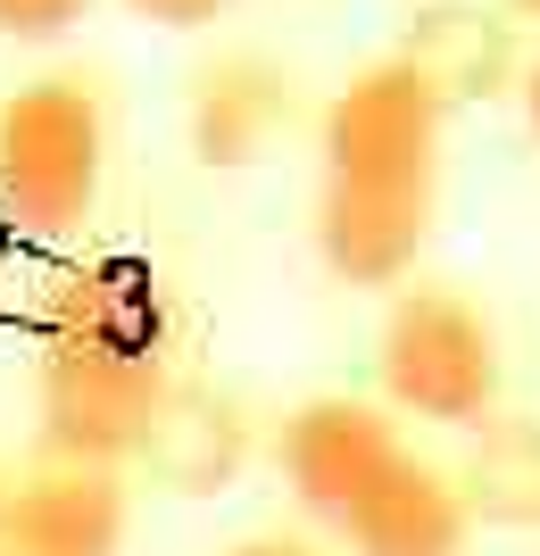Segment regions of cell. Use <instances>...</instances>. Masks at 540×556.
Returning <instances> with one entry per match:
<instances>
[{"label":"cell","instance_id":"cell-4","mask_svg":"<svg viewBox=\"0 0 540 556\" xmlns=\"http://www.w3.org/2000/svg\"><path fill=\"white\" fill-rule=\"evenodd\" d=\"M159 357L141 349H100V341H50L42 374H34V399H42V448L50 465H92V473H117L125 457H141L150 424L166 407Z\"/></svg>","mask_w":540,"mask_h":556},{"label":"cell","instance_id":"cell-8","mask_svg":"<svg viewBox=\"0 0 540 556\" xmlns=\"http://www.w3.org/2000/svg\"><path fill=\"white\" fill-rule=\"evenodd\" d=\"M282 125H291V75H282L275 59L234 50V59L200 67V84H191V150H200V166L266 159V141H275Z\"/></svg>","mask_w":540,"mask_h":556},{"label":"cell","instance_id":"cell-16","mask_svg":"<svg viewBox=\"0 0 540 556\" xmlns=\"http://www.w3.org/2000/svg\"><path fill=\"white\" fill-rule=\"evenodd\" d=\"M524 125H532V141H540V67L524 75Z\"/></svg>","mask_w":540,"mask_h":556},{"label":"cell","instance_id":"cell-12","mask_svg":"<svg viewBox=\"0 0 540 556\" xmlns=\"http://www.w3.org/2000/svg\"><path fill=\"white\" fill-rule=\"evenodd\" d=\"M400 59H416V67L441 84V100H457V92H499V75H507V34H499V25H482L474 9H432Z\"/></svg>","mask_w":540,"mask_h":556},{"label":"cell","instance_id":"cell-13","mask_svg":"<svg viewBox=\"0 0 540 556\" xmlns=\"http://www.w3.org/2000/svg\"><path fill=\"white\" fill-rule=\"evenodd\" d=\"M92 0H0V42H59Z\"/></svg>","mask_w":540,"mask_h":556},{"label":"cell","instance_id":"cell-14","mask_svg":"<svg viewBox=\"0 0 540 556\" xmlns=\"http://www.w3.org/2000/svg\"><path fill=\"white\" fill-rule=\"evenodd\" d=\"M141 25H166V34H191V25H216L234 0H125Z\"/></svg>","mask_w":540,"mask_h":556},{"label":"cell","instance_id":"cell-7","mask_svg":"<svg viewBox=\"0 0 540 556\" xmlns=\"http://www.w3.org/2000/svg\"><path fill=\"white\" fill-rule=\"evenodd\" d=\"M466 532H474V515H466V498H457V473L424 465L416 448H407L400 473L375 482L366 507L341 523L350 556H466Z\"/></svg>","mask_w":540,"mask_h":556},{"label":"cell","instance_id":"cell-10","mask_svg":"<svg viewBox=\"0 0 540 556\" xmlns=\"http://www.w3.org/2000/svg\"><path fill=\"white\" fill-rule=\"evenodd\" d=\"M159 282L134 257H100V266H75L59 291H50V341H100V349H141L159 357Z\"/></svg>","mask_w":540,"mask_h":556},{"label":"cell","instance_id":"cell-5","mask_svg":"<svg viewBox=\"0 0 540 556\" xmlns=\"http://www.w3.org/2000/svg\"><path fill=\"white\" fill-rule=\"evenodd\" d=\"M407 465V441L400 424L382 416V407H366V399H307L300 416L282 424V482H291V498H300L316 523H350L357 507H366V490L391 482Z\"/></svg>","mask_w":540,"mask_h":556},{"label":"cell","instance_id":"cell-1","mask_svg":"<svg viewBox=\"0 0 540 556\" xmlns=\"http://www.w3.org/2000/svg\"><path fill=\"white\" fill-rule=\"evenodd\" d=\"M441 84L416 59L350 75L316 134V257L332 282L391 291L416 266L441 200Z\"/></svg>","mask_w":540,"mask_h":556},{"label":"cell","instance_id":"cell-15","mask_svg":"<svg viewBox=\"0 0 540 556\" xmlns=\"http://www.w3.org/2000/svg\"><path fill=\"white\" fill-rule=\"evenodd\" d=\"M234 556H316L307 540H291V532H259V540H241Z\"/></svg>","mask_w":540,"mask_h":556},{"label":"cell","instance_id":"cell-17","mask_svg":"<svg viewBox=\"0 0 540 556\" xmlns=\"http://www.w3.org/2000/svg\"><path fill=\"white\" fill-rule=\"evenodd\" d=\"M507 9H516V17H532V25H540V0H507Z\"/></svg>","mask_w":540,"mask_h":556},{"label":"cell","instance_id":"cell-6","mask_svg":"<svg viewBox=\"0 0 540 556\" xmlns=\"http://www.w3.org/2000/svg\"><path fill=\"white\" fill-rule=\"evenodd\" d=\"M125 482L92 465H42L34 482L0 490V556H117Z\"/></svg>","mask_w":540,"mask_h":556},{"label":"cell","instance_id":"cell-2","mask_svg":"<svg viewBox=\"0 0 540 556\" xmlns=\"http://www.w3.org/2000/svg\"><path fill=\"white\" fill-rule=\"evenodd\" d=\"M109 116L84 75H42L0 100V208L25 232H75L100 200Z\"/></svg>","mask_w":540,"mask_h":556},{"label":"cell","instance_id":"cell-9","mask_svg":"<svg viewBox=\"0 0 540 556\" xmlns=\"http://www.w3.org/2000/svg\"><path fill=\"white\" fill-rule=\"evenodd\" d=\"M250 457V424H241L234 399L216 391H166L159 424H150V441H141V465H150V482L184 490V498H209L225 490Z\"/></svg>","mask_w":540,"mask_h":556},{"label":"cell","instance_id":"cell-11","mask_svg":"<svg viewBox=\"0 0 540 556\" xmlns=\"http://www.w3.org/2000/svg\"><path fill=\"white\" fill-rule=\"evenodd\" d=\"M457 498L474 523L499 532H540V424L532 416H491L474 457L457 465Z\"/></svg>","mask_w":540,"mask_h":556},{"label":"cell","instance_id":"cell-3","mask_svg":"<svg viewBox=\"0 0 540 556\" xmlns=\"http://www.w3.org/2000/svg\"><path fill=\"white\" fill-rule=\"evenodd\" d=\"M382 399L416 424H491L499 399V332L457 291H400L375 341Z\"/></svg>","mask_w":540,"mask_h":556}]
</instances>
